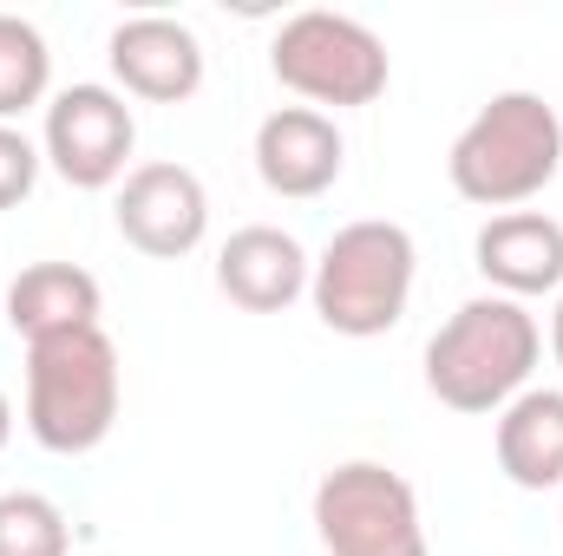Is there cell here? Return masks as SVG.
<instances>
[{"label":"cell","instance_id":"6da1fadb","mask_svg":"<svg viewBox=\"0 0 563 556\" xmlns=\"http://www.w3.org/2000/svg\"><path fill=\"white\" fill-rule=\"evenodd\" d=\"M544 360V327L511 294H472L426 341V393L452 413H505Z\"/></svg>","mask_w":563,"mask_h":556},{"label":"cell","instance_id":"7a4b0ae2","mask_svg":"<svg viewBox=\"0 0 563 556\" xmlns=\"http://www.w3.org/2000/svg\"><path fill=\"white\" fill-rule=\"evenodd\" d=\"M563 170V119L558 105H544V92H498L492 105H478V119L452 138L445 177L465 203L478 210H518L531 197H544Z\"/></svg>","mask_w":563,"mask_h":556},{"label":"cell","instance_id":"3957f363","mask_svg":"<svg viewBox=\"0 0 563 556\" xmlns=\"http://www.w3.org/2000/svg\"><path fill=\"white\" fill-rule=\"evenodd\" d=\"M119 400H125V374L106 327H73L26 347V432L46 452L59 458L99 452L119 425Z\"/></svg>","mask_w":563,"mask_h":556},{"label":"cell","instance_id":"277c9868","mask_svg":"<svg viewBox=\"0 0 563 556\" xmlns=\"http://www.w3.org/2000/svg\"><path fill=\"white\" fill-rule=\"evenodd\" d=\"M413 269H420V249H413L407 223L361 216V223H341L328 236V249L314 256L308 301L328 334L374 341V334L400 327V314L413 301Z\"/></svg>","mask_w":563,"mask_h":556},{"label":"cell","instance_id":"5b68a950","mask_svg":"<svg viewBox=\"0 0 563 556\" xmlns=\"http://www.w3.org/2000/svg\"><path fill=\"white\" fill-rule=\"evenodd\" d=\"M269 73L295 99H308L314 112L334 105V112H354V105H374L394 79L387 66V40L354 20V13H334V7H308L295 20H282L276 46H269Z\"/></svg>","mask_w":563,"mask_h":556},{"label":"cell","instance_id":"8992f818","mask_svg":"<svg viewBox=\"0 0 563 556\" xmlns=\"http://www.w3.org/2000/svg\"><path fill=\"white\" fill-rule=\"evenodd\" d=\"M314 537L328 556H432L420 491L374 458H347L314 485Z\"/></svg>","mask_w":563,"mask_h":556},{"label":"cell","instance_id":"52a82bcc","mask_svg":"<svg viewBox=\"0 0 563 556\" xmlns=\"http://www.w3.org/2000/svg\"><path fill=\"white\" fill-rule=\"evenodd\" d=\"M132 144H139V119H132L125 92H112V86H66V92H53L40 157L73 190L125 184L132 177Z\"/></svg>","mask_w":563,"mask_h":556},{"label":"cell","instance_id":"ba28073f","mask_svg":"<svg viewBox=\"0 0 563 556\" xmlns=\"http://www.w3.org/2000/svg\"><path fill=\"white\" fill-rule=\"evenodd\" d=\"M112 216H119V236L139 256L177 263L210 236V190H203V177L190 164L151 157V164H132V177L119 184Z\"/></svg>","mask_w":563,"mask_h":556},{"label":"cell","instance_id":"9c48e42d","mask_svg":"<svg viewBox=\"0 0 563 556\" xmlns=\"http://www.w3.org/2000/svg\"><path fill=\"white\" fill-rule=\"evenodd\" d=\"M112 79L144 105H184L203 86V40L170 13H132L106 40Z\"/></svg>","mask_w":563,"mask_h":556},{"label":"cell","instance_id":"30bf717a","mask_svg":"<svg viewBox=\"0 0 563 556\" xmlns=\"http://www.w3.org/2000/svg\"><path fill=\"white\" fill-rule=\"evenodd\" d=\"M341 164H347V144L341 125L314 105H282L256 125V177L276 190V197H321L341 184Z\"/></svg>","mask_w":563,"mask_h":556},{"label":"cell","instance_id":"8fae6325","mask_svg":"<svg viewBox=\"0 0 563 556\" xmlns=\"http://www.w3.org/2000/svg\"><path fill=\"white\" fill-rule=\"evenodd\" d=\"M472 263L492 281V294H511V301L563 294V223L544 210H505L478 230Z\"/></svg>","mask_w":563,"mask_h":556},{"label":"cell","instance_id":"7c38bea8","mask_svg":"<svg viewBox=\"0 0 563 556\" xmlns=\"http://www.w3.org/2000/svg\"><path fill=\"white\" fill-rule=\"evenodd\" d=\"M308 276H314L308 249L288 230H276V223H250V230H236L217 249V288L243 314H282V308H295L308 294Z\"/></svg>","mask_w":563,"mask_h":556},{"label":"cell","instance_id":"4fadbf2b","mask_svg":"<svg viewBox=\"0 0 563 556\" xmlns=\"http://www.w3.org/2000/svg\"><path fill=\"white\" fill-rule=\"evenodd\" d=\"M99 276L79 269V263H33L20 269L7 288V327L33 347V341H53V334H73V327H99Z\"/></svg>","mask_w":563,"mask_h":556},{"label":"cell","instance_id":"5bb4252c","mask_svg":"<svg viewBox=\"0 0 563 556\" xmlns=\"http://www.w3.org/2000/svg\"><path fill=\"white\" fill-rule=\"evenodd\" d=\"M498 471L518 491H558L563 485V393L558 387H525L492 432Z\"/></svg>","mask_w":563,"mask_h":556},{"label":"cell","instance_id":"9a60e30c","mask_svg":"<svg viewBox=\"0 0 563 556\" xmlns=\"http://www.w3.org/2000/svg\"><path fill=\"white\" fill-rule=\"evenodd\" d=\"M46 86H53V53H46L40 26L20 13H0V125L33 112L46 99Z\"/></svg>","mask_w":563,"mask_h":556},{"label":"cell","instance_id":"2e32d148","mask_svg":"<svg viewBox=\"0 0 563 556\" xmlns=\"http://www.w3.org/2000/svg\"><path fill=\"white\" fill-rule=\"evenodd\" d=\"M73 531L46 491H0V556H66Z\"/></svg>","mask_w":563,"mask_h":556},{"label":"cell","instance_id":"e0dca14e","mask_svg":"<svg viewBox=\"0 0 563 556\" xmlns=\"http://www.w3.org/2000/svg\"><path fill=\"white\" fill-rule=\"evenodd\" d=\"M40 144L26 138V132H13V125H0V210H13V203H26L33 197V184H40Z\"/></svg>","mask_w":563,"mask_h":556},{"label":"cell","instance_id":"ac0fdd59","mask_svg":"<svg viewBox=\"0 0 563 556\" xmlns=\"http://www.w3.org/2000/svg\"><path fill=\"white\" fill-rule=\"evenodd\" d=\"M551 354H558V367H563V294H558V308H551Z\"/></svg>","mask_w":563,"mask_h":556},{"label":"cell","instance_id":"d6986e66","mask_svg":"<svg viewBox=\"0 0 563 556\" xmlns=\"http://www.w3.org/2000/svg\"><path fill=\"white\" fill-rule=\"evenodd\" d=\"M7 432H13V407H7V393H0V445H7Z\"/></svg>","mask_w":563,"mask_h":556}]
</instances>
